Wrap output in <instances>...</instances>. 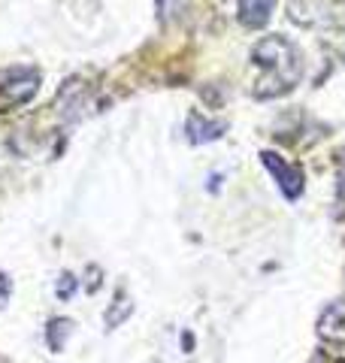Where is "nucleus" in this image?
Here are the masks:
<instances>
[{"label":"nucleus","instance_id":"1","mask_svg":"<svg viewBox=\"0 0 345 363\" xmlns=\"http://www.w3.org/2000/svg\"><path fill=\"white\" fill-rule=\"evenodd\" d=\"M251 61L263 70V76L255 85V97H261V100L288 94L303 76L300 52L285 37H263L255 49H251Z\"/></svg>","mask_w":345,"mask_h":363},{"label":"nucleus","instance_id":"2","mask_svg":"<svg viewBox=\"0 0 345 363\" xmlns=\"http://www.w3.org/2000/svg\"><path fill=\"white\" fill-rule=\"evenodd\" d=\"M40 85V73L31 70V67H21V70H6L4 76H0V94H4V100L9 106H18L25 104V100L33 97V91H37Z\"/></svg>","mask_w":345,"mask_h":363},{"label":"nucleus","instance_id":"3","mask_svg":"<svg viewBox=\"0 0 345 363\" xmlns=\"http://www.w3.org/2000/svg\"><path fill=\"white\" fill-rule=\"evenodd\" d=\"M261 161L275 176V182H279V188H282V194L288 200H297V197L303 194V173H300V167L288 164L285 157H279L275 152H263Z\"/></svg>","mask_w":345,"mask_h":363},{"label":"nucleus","instance_id":"4","mask_svg":"<svg viewBox=\"0 0 345 363\" xmlns=\"http://www.w3.org/2000/svg\"><path fill=\"white\" fill-rule=\"evenodd\" d=\"M318 336L330 345L345 348V297L330 303L318 318Z\"/></svg>","mask_w":345,"mask_h":363},{"label":"nucleus","instance_id":"5","mask_svg":"<svg viewBox=\"0 0 345 363\" xmlns=\"http://www.w3.org/2000/svg\"><path fill=\"white\" fill-rule=\"evenodd\" d=\"M273 16V0H239L236 4V18L243 28L258 30L270 21Z\"/></svg>","mask_w":345,"mask_h":363},{"label":"nucleus","instance_id":"6","mask_svg":"<svg viewBox=\"0 0 345 363\" xmlns=\"http://www.w3.org/2000/svg\"><path fill=\"white\" fill-rule=\"evenodd\" d=\"M224 130H227L224 121H209V118H203L200 112H191V116H188V140H191L194 145L218 140V136H221Z\"/></svg>","mask_w":345,"mask_h":363},{"label":"nucleus","instance_id":"7","mask_svg":"<svg viewBox=\"0 0 345 363\" xmlns=\"http://www.w3.org/2000/svg\"><path fill=\"white\" fill-rule=\"evenodd\" d=\"M70 333H73V321H67V318H52L49 327H45V342H49L52 351H64Z\"/></svg>","mask_w":345,"mask_h":363},{"label":"nucleus","instance_id":"8","mask_svg":"<svg viewBox=\"0 0 345 363\" xmlns=\"http://www.w3.org/2000/svg\"><path fill=\"white\" fill-rule=\"evenodd\" d=\"M131 309H133V306H131V300H128V294L121 291V294H119V306H115V312H112V309L106 312V327H119L124 318L131 315Z\"/></svg>","mask_w":345,"mask_h":363},{"label":"nucleus","instance_id":"9","mask_svg":"<svg viewBox=\"0 0 345 363\" xmlns=\"http://www.w3.org/2000/svg\"><path fill=\"white\" fill-rule=\"evenodd\" d=\"M73 291H76V279L70 276V272H64V276L58 279V288H55L58 300H70V297H73Z\"/></svg>","mask_w":345,"mask_h":363},{"label":"nucleus","instance_id":"10","mask_svg":"<svg viewBox=\"0 0 345 363\" xmlns=\"http://www.w3.org/2000/svg\"><path fill=\"white\" fill-rule=\"evenodd\" d=\"M9 294H13V281H9L4 272H0V309L9 303Z\"/></svg>","mask_w":345,"mask_h":363}]
</instances>
